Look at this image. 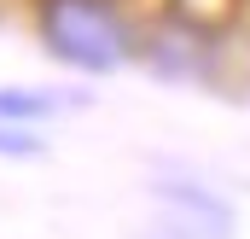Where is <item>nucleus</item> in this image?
I'll use <instances>...</instances> for the list:
<instances>
[{
	"label": "nucleus",
	"instance_id": "f257e3e1",
	"mask_svg": "<svg viewBox=\"0 0 250 239\" xmlns=\"http://www.w3.org/2000/svg\"><path fill=\"white\" fill-rule=\"evenodd\" d=\"M35 29L59 64L87 70V76H105L134 53V29L117 12V0H41Z\"/></svg>",
	"mask_w": 250,
	"mask_h": 239
},
{
	"label": "nucleus",
	"instance_id": "f03ea898",
	"mask_svg": "<svg viewBox=\"0 0 250 239\" xmlns=\"http://www.w3.org/2000/svg\"><path fill=\"white\" fill-rule=\"evenodd\" d=\"M59 111L53 94H35V88H0V122H41Z\"/></svg>",
	"mask_w": 250,
	"mask_h": 239
},
{
	"label": "nucleus",
	"instance_id": "7ed1b4c3",
	"mask_svg": "<svg viewBox=\"0 0 250 239\" xmlns=\"http://www.w3.org/2000/svg\"><path fill=\"white\" fill-rule=\"evenodd\" d=\"M0 152H12V158H35V152H41V140H35V134H23L18 122H0Z\"/></svg>",
	"mask_w": 250,
	"mask_h": 239
}]
</instances>
